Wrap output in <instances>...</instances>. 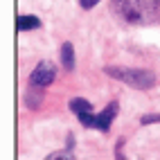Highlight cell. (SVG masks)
I'll return each mask as SVG.
<instances>
[{
    "label": "cell",
    "instance_id": "obj_2",
    "mask_svg": "<svg viewBox=\"0 0 160 160\" xmlns=\"http://www.w3.org/2000/svg\"><path fill=\"white\" fill-rule=\"evenodd\" d=\"M104 72L108 74L111 79L126 83L129 88L135 90H151L156 86V74L151 70L144 68H129V66H106Z\"/></svg>",
    "mask_w": 160,
    "mask_h": 160
},
{
    "label": "cell",
    "instance_id": "obj_9",
    "mask_svg": "<svg viewBox=\"0 0 160 160\" xmlns=\"http://www.w3.org/2000/svg\"><path fill=\"white\" fill-rule=\"evenodd\" d=\"M156 122H160V115H142V117H140V124H142V126L156 124Z\"/></svg>",
    "mask_w": 160,
    "mask_h": 160
},
{
    "label": "cell",
    "instance_id": "obj_7",
    "mask_svg": "<svg viewBox=\"0 0 160 160\" xmlns=\"http://www.w3.org/2000/svg\"><path fill=\"white\" fill-rule=\"evenodd\" d=\"M61 63L66 70H74V48H72L70 41H66L61 45Z\"/></svg>",
    "mask_w": 160,
    "mask_h": 160
},
{
    "label": "cell",
    "instance_id": "obj_1",
    "mask_svg": "<svg viewBox=\"0 0 160 160\" xmlns=\"http://www.w3.org/2000/svg\"><path fill=\"white\" fill-rule=\"evenodd\" d=\"M111 9L131 25H151L160 20V0H113Z\"/></svg>",
    "mask_w": 160,
    "mask_h": 160
},
{
    "label": "cell",
    "instance_id": "obj_4",
    "mask_svg": "<svg viewBox=\"0 0 160 160\" xmlns=\"http://www.w3.org/2000/svg\"><path fill=\"white\" fill-rule=\"evenodd\" d=\"M117 113H120V104H117L115 99L108 102V106H106L102 113L95 115L92 129H97V131H102V133H108V131H111V126H113V120L117 117Z\"/></svg>",
    "mask_w": 160,
    "mask_h": 160
},
{
    "label": "cell",
    "instance_id": "obj_10",
    "mask_svg": "<svg viewBox=\"0 0 160 160\" xmlns=\"http://www.w3.org/2000/svg\"><path fill=\"white\" fill-rule=\"evenodd\" d=\"M97 2H102V0H79V5H81V9H92Z\"/></svg>",
    "mask_w": 160,
    "mask_h": 160
},
{
    "label": "cell",
    "instance_id": "obj_5",
    "mask_svg": "<svg viewBox=\"0 0 160 160\" xmlns=\"http://www.w3.org/2000/svg\"><path fill=\"white\" fill-rule=\"evenodd\" d=\"M41 25V18H36V16H32V14H20L18 18H16V29L18 32H32V29H38Z\"/></svg>",
    "mask_w": 160,
    "mask_h": 160
},
{
    "label": "cell",
    "instance_id": "obj_3",
    "mask_svg": "<svg viewBox=\"0 0 160 160\" xmlns=\"http://www.w3.org/2000/svg\"><path fill=\"white\" fill-rule=\"evenodd\" d=\"M54 79H57V66L52 61H41L38 66L29 72V83L32 86L48 88L50 83H54Z\"/></svg>",
    "mask_w": 160,
    "mask_h": 160
},
{
    "label": "cell",
    "instance_id": "obj_6",
    "mask_svg": "<svg viewBox=\"0 0 160 160\" xmlns=\"http://www.w3.org/2000/svg\"><path fill=\"white\" fill-rule=\"evenodd\" d=\"M25 102H27V108L36 111L41 106V102H43V88H41V86H32V83H29V88L25 92Z\"/></svg>",
    "mask_w": 160,
    "mask_h": 160
},
{
    "label": "cell",
    "instance_id": "obj_8",
    "mask_svg": "<svg viewBox=\"0 0 160 160\" xmlns=\"http://www.w3.org/2000/svg\"><path fill=\"white\" fill-rule=\"evenodd\" d=\"M70 111L74 113V115H79V113H86V111H92V104L88 102V99H83V97H74V99H70Z\"/></svg>",
    "mask_w": 160,
    "mask_h": 160
}]
</instances>
